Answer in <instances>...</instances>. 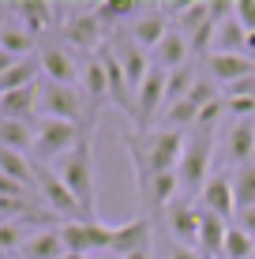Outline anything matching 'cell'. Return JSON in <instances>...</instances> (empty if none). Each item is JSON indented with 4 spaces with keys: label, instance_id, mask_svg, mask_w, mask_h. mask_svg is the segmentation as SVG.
Here are the masks:
<instances>
[{
    "label": "cell",
    "instance_id": "6da1fadb",
    "mask_svg": "<svg viewBox=\"0 0 255 259\" xmlns=\"http://www.w3.org/2000/svg\"><path fill=\"white\" fill-rule=\"evenodd\" d=\"M57 177L68 184V192L75 195V203L83 207L86 222H98V184H94V150H90V132H83V139L75 143L72 154H64L57 165Z\"/></svg>",
    "mask_w": 255,
    "mask_h": 259
},
{
    "label": "cell",
    "instance_id": "7a4b0ae2",
    "mask_svg": "<svg viewBox=\"0 0 255 259\" xmlns=\"http://www.w3.org/2000/svg\"><path fill=\"white\" fill-rule=\"evenodd\" d=\"M210 158H214V128H191L188 136V147H184V158H180V195L184 199H199L210 181Z\"/></svg>",
    "mask_w": 255,
    "mask_h": 259
},
{
    "label": "cell",
    "instance_id": "3957f363",
    "mask_svg": "<svg viewBox=\"0 0 255 259\" xmlns=\"http://www.w3.org/2000/svg\"><path fill=\"white\" fill-rule=\"evenodd\" d=\"M86 128H79V124H68V120H49L41 117L34 124V162L38 165H49V162H60L64 154H72L75 143L83 139Z\"/></svg>",
    "mask_w": 255,
    "mask_h": 259
},
{
    "label": "cell",
    "instance_id": "277c9868",
    "mask_svg": "<svg viewBox=\"0 0 255 259\" xmlns=\"http://www.w3.org/2000/svg\"><path fill=\"white\" fill-rule=\"evenodd\" d=\"M34 192H38L41 207H49L57 218H64V222H86L83 207L75 203V195L68 192V184L57 177V169H53V165H38V162H34Z\"/></svg>",
    "mask_w": 255,
    "mask_h": 259
},
{
    "label": "cell",
    "instance_id": "5b68a950",
    "mask_svg": "<svg viewBox=\"0 0 255 259\" xmlns=\"http://www.w3.org/2000/svg\"><path fill=\"white\" fill-rule=\"evenodd\" d=\"M38 94H41V117H49V120H68V124H79V128L86 124L83 91L41 79V83H38Z\"/></svg>",
    "mask_w": 255,
    "mask_h": 259
},
{
    "label": "cell",
    "instance_id": "8992f818",
    "mask_svg": "<svg viewBox=\"0 0 255 259\" xmlns=\"http://www.w3.org/2000/svg\"><path fill=\"white\" fill-rule=\"evenodd\" d=\"M60 240L72 255H98V252H109L113 226H105V222H64Z\"/></svg>",
    "mask_w": 255,
    "mask_h": 259
},
{
    "label": "cell",
    "instance_id": "52a82bcc",
    "mask_svg": "<svg viewBox=\"0 0 255 259\" xmlns=\"http://www.w3.org/2000/svg\"><path fill=\"white\" fill-rule=\"evenodd\" d=\"M79 83H83V102H86V132H94V124H98L105 102H109V79H105V68L98 60V53H94L90 60L83 64V75H79Z\"/></svg>",
    "mask_w": 255,
    "mask_h": 259
},
{
    "label": "cell",
    "instance_id": "ba28073f",
    "mask_svg": "<svg viewBox=\"0 0 255 259\" xmlns=\"http://www.w3.org/2000/svg\"><path fill=\"white\" fill-rule=\"evenodd\" d=\"M162 109H165V71L150 64L146 79L135 91V117L131 120H135V128H146L154 117H162Z\"/></svg>",
    "mask_w": 255,
    "mask_h": 259
},
{
    "label": "cell",
    "instance_id": "9c48e42d",
    "mask_svg": "<svg viewBox=\"0 0 255 259\" xmlns=\"http://www.w3.org/2000/svg\"><path fill=\"white\" fill-rule=\"evenodd\" d=\"M98 60H101V68H105V79H109V102L117 105L120 113L135 117V91H131V83H128L124 68H120L117 53H113L109 46H101L98 49Z\"/></svg>",
    "mask_w": 255,
    "mask_h": 259
},
{
    "label": "cell",
    "instance_id": "30bf717a",
    "mask_svg": "<svg viewBox=\"0 0 255 259\" xmlns=\"http://www.w3.org/2000/svg\"><path fill=\"white\" fill-rule=\"evenodd\" d=\"M207 75L214 79L218 87H236L244 79L255 75V60L244 57V53H210L207 57Z\"/></svg>",
    "mask_w": 255,
    "mask_h": 259
},
{
    "label": "cell",
    "instance_id": "8fae6325",
    "mask_svg": "<svg viewBox=\"0 0 255 259\" xmlns=\"http://www.w3.org/2000/svg\"><path fill=\"white\" fill-rule=\"evenodd\" d=\"M165 222H169L173 244H199V203L195 199H180L165 207Z\"/></svg>",
    "mask_w": 255,
    "mask_h": 259
},
{
    "label": "cell",
    "instance_id": "7c38bea8",
    "mask_svg": "<svg viewBox=\"0 0 255 259\" xmlns=\"http://www.w3.org/2000/svg\"><path fill=\"white\" fill-rule=\"evenodd\" d=\"M60 34H64L68 46H75V49H83V53H94V49L101 46L105 26L98 23V15H94V8H90V12H75V15H68L64 26H60Z\"/></svg>",
    "mask_w": 255,
    "mask_h": 259
},
{
    "label": "cell",
    "instance_id": "4fadbf2b",
    "mask_svg": "<svg viewBox=\"0 0 255 259\" xmlns=\"http://www.w3.org/2000/svg\"><path fill=\"white\" fill-rule=\"evenodd\" d=\"M38 64H41V75H45L49 83H60V87H75V79L83 75L79 64H75V57L64 46H41Z\"/></svg>",
    "mask_w": 255,
    "mask_h": 259
},
{
    "label": "cell",
    "instance_id": "5bb4252c",
    "mask_svg": "<svg viewBox=\"0 0 255 259\" xmlns=\"http://www.w3.org/2000/svg\"><path fill=\"white\" fill-rule=\"evenodd\" d=\"M143 248H150V214H139V218H131V222H124V226L113 229L109 252L117 259H124L131 252H143Z\"/></svg>",
    "mask_w": 255,
    "mask_h": 259
},
{
    "label": "cell",
    "instance_id": "9a60e30c",
    "mask_svg": "<svg viewBox=\"0 0 255 259\" xmlns=\"http://www.w3.org/2000/svg\"><path fill=\"white\" fill-rule=\"evenodd\" d=\"M199 210H210V214H218V218H225L229 222L233 214H236V199H233V177L229 173H214L207 181V188L203 195H199Z\"/></svg>",
    "mask_w": 255,
    "mask_h": 259
},
{
    "label": "cell",
    "instance_id": "2e32d148",
    "mask_svg": "<svg viewBox=\"0 0 255 259\" xmlns=\"http://www.w3.org/2000/svg\"><path fill=\"white\" fill-rule=\"evenodd\" d=\"M173 26H169V19H165V12L162 8H146L143 15H139L135 23H131V30H128V38L135 41L139 49H146V53H154L158 46L165 41V34H169Z\"/></svg>",
    "mask_w": 255,
    "mask_h": 259
},
{
    "label": "cell",
    "instance_id": "e0dca14e",
    "mask_svg": "<svg viewBox=\"0 0 255 259\" xmlns=\"http://www.w3.org/2000/svg\"><path fill=\"white\" fill-rule=\"evenodd\" d=\"M38 113H41V94H38V87H26V91L0 94V120L34 124V117H38Z\"/></svg>",
    "mask_w": 255,
    "mask_h": 259
},
{
    "label": "cell",
    "instance_id": "ac0fdd59",
    "mask_svg": "<svg viewBox=\"0 0 255 259\" xmlns=\"http://www.w3.org/2000/svg\"><path fill=\"white\" fill-rule=\"evenodd\" d=\"M109 49L117 53V60H120V68H124V75H128L131 91H139V83H143L146 71H150V57H146V49H139L135 41L128 38V34H120V38L113 41Z\"/></svg>",
    "mask_w": 255,
    "mask_h": 259
},
{
    "label": "cell",
    "instance_id": "d6986e66",
    "mask_svg": "<svg viewBox=\"0 0 255 259\" xmlns=\"http://www.w3.org/2000/svg\"><path fill=\"white\" fill-rule=\"evenodd\" d=\"M225 158L236 165H248L255 162V120H236L225 136Z\"/></svg>",
    "mask_w": 255,
    "mask_h": 259
},
{
    "label": "cell",
    "instance_id": "ffe728a7",
    "mask_svg": "<svg viewBox=\"0 0 255 259\" xmlns=\"http://www.w3.org/2000/svg\"><path fill=\"white\" fill-rule=\"evenodd\" d=\"M180 177L177 173H158V177H150V181L139 188V195H143V207L146 210H165L169 203H177L180 199Z\"/></svg>",
    "mask_w": 255,
    "mask_h": 259
},
{
    "label": "cell",
    "instance_id": "44dd1931",
    "mask_svg": "<svg viewBox=\"0 0 255 259\" xmlns=\"http://www.w3.org/2000/svg\"><path fill=\"white\" fill-rule=\"evenodd\" d=\"M188 57H191L188 38H184V34H177V30H169V34H165V41L150 53V64H154V68H162L165 75H169V71H177V68L188 64Z\"/></svg>",
    "mask_w": 255,
    "mask_h": 259
},
{
    "label": "cell",
    "instance_id": "7402d4cb",
    "mask_svg": "<svg viewBox=\"0 0 255 259\" xmlns=\"http://www.w3.org/2000/svg\"><path fill=\"white\" fill-rule=\"evenodd\" d=\"M225 233H229V222L225 218H218V214H210V210H199V252L203 255L222 259Z\"/></svg>",
    "mask_w": 255,
    "mask_h": 259
},
{
    "label": "cell",
    "instance_id": "603a6c76",
    "mask_svg": "<svg viewBox=\"0 0 255 259\" xmlns=\"http://www.w3.org/2000/svg\"><path fill=\"white\" fill-rule=\"evenodd\" d=\"M41 83V64H38V53L26 60H15L12 68L0 75V94H12V91H26V87H38Z\"/></svg>",
    "mask_w": 255,
    "mask_h": 259
},
{
    "label": "cell",
    "instance_id": "cb8c5ba5",
    "mask_svg": "<svg viewBox=\"0 0 255 259\" xmlns=\"http://www.w3.org/2000/svg\"><path fill=\"white\" fill-rule=\"evenodd\" d=\"M68 248L60 240V229H41V233H30L23 244L19 259H64Z\"/></svg>",
    "mask_w": 255,
    "mask_h": 259
},
{
    "label": "cell",
    "instance_id": "d4e9b609",
    "mask_svg": "<svg viewBox=\"0 0 255 259\" xmlns=\"http://www.w3.org/2000/svg\"><path fill=\"white\" fill-rule=\"evenodd\" d=\"M0 49L12 53L15 60H26V57H34V34L19 19H4L0 23Z\"/></svg>",
    "mask_w": 255,
    "mask_h": 259
},
{
    "label": "cell",
    "instance_id": "484cf974",
    "mask_svg": "<svg viewBox=\"0 0 255 259\" xmlns=\"http://www.w3.org/2000/svg\"><path fill=\"white\" fill-rule=\"evenodd\" d=\"M12 12L19 15V23L30 34H38V30H45V26L53 23V12H60V8L45 4V0H19V4H12Z\"/></svg>",
    "mask_w": 255,
    "mask_h": 259
},
{
    "label": "cell",
    "instance_id": "4316f807",
    "mask_svg": "<svg viewBox=\"0 0 255 259\" xmlns=\"http://www.w3.org/2000/svg\"><path fill=\"white\" fill-rule=\"evenodd\" d=\"M244 49H248V30L236 23V15H233V19H225V23H218V30H214V53H244ZM244 57H248V53H244Z\"/></svg>",
    "mask_w": 255,
    "mask_h": 259
},
{
    "label": "cell",
    "instance_id": "83f0119b",
    "mask_svg": "<svg viewBox=\"0 0 255 259\" xmlns=\"http://www.w3.org/2000/svg\"><path fill=\"white\" fill-rule=\"evenodd\" d=\"M195 79H199V68L195 64H184L177 71H169V75H165V105L184 102V98L191 94V87H195Z\"/></svg>",
    "mask_w": 255,
    "mask_h": 259
},
{
    "label": "cell",
    "instance_id": "f1b7e54d",
    "mask_svg": "<svg viewBox=\"0 0 255 259\" xmlns=\"http://www.w3.org/2000/svg\"><path fill=\"white\" fill-rule=\"evenodd\" d=\"M143 12H146V4H135V0H105V4L94 8V15H98L101 26H117V23L131 19V15L139 19Z\"/></svg>",
    "mask_w": 255,
    "mask_h": 259
},
{
    "label": "cell",
    "instance_id": "f546056e",
    "mask_svg": "<svg viewBox=\"0 0 255 259\" xmlns=\"http://www.w3.org/2000/svg\"><path fill=\"white\" fill-rule=\"evenodd\" d=\"M229 177H233V199H236V210L255 207V162L229 169Z\"/></svg>",
    "mask_w": 255,
    "mask_h": 259
},
{
    "label": "cell",
    "instance_id": "4dcf8cb0",
    "mask_svg": "<svg viewBox=\"0 0 255 259\" xmlns=\"http://www.w3.org/2000/svg\"><path fill=\"white\" fill-rule=\"evenodd\" d=\"M0 173L12 177V181H19V184H26V188H34V162L26 154H19V150L0 147Z\"/></svg>",
    "mask_w": 255,
    "mask_h": 259
},
{
    "label": "cell",
    "instance_id": "1f68e13d",
    "mask_svg": "<svg viewBox=\"0 0 255 259\" xmlns=\"http://www.w3.org/2000/svg\"><path fill=\"white\" fill-rule=\"evenodd\" d=\"M0 147L8 150H34V124H19V120H0Z\"/></svg>",
    "mask_w": 255,
    "mask_h": 259
},
{
    "label": "cell",
    "instance_id": "d6a6232c",
    "mask_svg": "<svg viewBox=\"0 0 255 259\" xmlns=\"http://www.w3.org/2000/svg\"><path fill=\"white\" fill-rule=\"evenodd\" d=\"M199 120V105H191L188 98L177 105H165L162 109V128H173V132H184V128H195Z\"/></svg>",
    "mask_w": 255,
    "mask_h": 259
},
{
    "label": "cell",
    "instance_id": "836d02e7",
    "mask_svg": "<svg viewBox=\"0 0 255 259\" xmlns=\"http://www.w3.org/2000/svg\"><path fill=\"white\" fill-rule=\"evenodd\" d=\"M203 23H210V0H195V4H188V8H184V12L177 15L173 30L184 34V38H191V34H195Z\"/></svg>",
    "mask_w": 255,
    "mask_h": 259
},
{
    "label": "cell",
    "instance_id": "e575fe53",
    "mask_svg": "<svg viewBox=\"0 0 255 259\" xmlns=\"http://www.w3.org/2000/svg\"><path fill=\"white\" fill-rule=\"evenodd\" d=\"M222 259H255V240L240 226H229L225 244H222Z\"/></svg>",
    "mask_w": 255,
    "mask_h": 259
},
{
    "label": "cell",
    "instance_id": "d590c367",
    "mask_svg": "<svg viewBox=\"0 0 255 259\" xmlns=\"http://www.w3.org/2000/svg\"><path fill=\"white\" fill-rule=\"evenodd\" d=\"M26 226L23 222H0V259H12V252H23Z\"/></svg>",
    "mask_w": 255,
    "mask_h": 259
},
{
    "label": "cell",
    "instance_id": "8d00e7d4",
    "mask_svg": "<svg viewBox=\"0 0 255 259\" xmlns=\"http://www.w3.org/2000/svg\"><path fill=\"white\" fill-rule=\"evenodd\" d=\"M188 102L199 105V109H203V105H210V102H218V83H214L210 75H203V71H199V79H195V87H191Z\"/></svg>",
    "mask_w": 255,
    "mask_h": 259
},
{
    "label": "cell",
    "instance_id": "74e56055",
    "mask_svg": "<svg viewBox=\"0 0 255 259\" xmlns=\"http://www.w3.org/2000/svg\"><path fill=\"white\" fill-rule=\"evenodd\" d=\"M225 117V98H218V102H210L199 109V120H195V128H218V120Z\"/></svg>",
    "mask_w": 255,
    "mask_h": 259
},
{
    "label": "cell",
    "instance_id": "f35d334b",
    "mask_svg": "<svg viewBox=\"0 0 255 259\" xmlns=\"http://www.w3.org/2000/svg\"><path fill=\"white\" fill-rule=\"evenodd\" d=\"M236 23L248 34H255V0H236Z\"/></svg>",
    "mask_w": 255,
    "mask_h": 259
},
{
    "label": "cell",
    "instance_id": "ab89813d",
    "mask_svg": "<svg viewBox=\"0 0 255 259\" xmlns=\"http://www.w3.org/2000/svg\"><path fill=\"white\" fill-rule=\"evenodd\" d=\"M236 226L244 229L251 240H255V207H248V210H236Z\"/></svg>",
    "mask_w": 255,
    "mask_h": 259
},
{
    "label": "cell",
    "instance_id": "60d3db41",
    "mask_svg": "<svg viewBox=\"0 0 255 259\" xmlns=\"http://www.w3.org/2000/svg\"><path fill=\"white\" fill-rule=\"evenodd\" d=\"M169 259H203V252L188 244H169Z\"/></svg>",
    "mask_w": 255,
    "mask_h": 259
},
{
    "label": "cell",
    "instance_id": "b9f144b4",
    "mask_svg": "<svg viewBox=\"0 0 255 259\" xmlns=\"http://www.w3.org/2000/svg\"><path fill=\"white\" fill-rule=\"evenodd\" d=\"M12 64H15V57H12V53H4V49H0V75H4V71L12 68Z\"/></svg>",
    "mask_w": 255,
    "mask_h": 259
},
{
    "label": "cell",
    "instance_id": "7bdbcfd3",
    "mask_svg": "<svg viewBox=\"0 0 255 259\" xmlns=\"http://www.w3.org/2000/svg\"><path fill=\"white\" fill-rule=\"evenodd\" d=\"M124 259H150V248H143V252H131V255H124Z\"/></svg>",
    "mask_w": 255,
    "mask_h": 259
},
{
    "label": "cell",
    "instance_id": "ee69618b",
    "mask_svg": "<svg viewBox=\"0 0 255 259\" xmlns=\"http://www.w3.org/2000/svg\"><path fill=\"white\" fill-rule=\"evenodd\" d=\"M4 12H12V4H0V23H4V19H8V15H4Z\"/></svg>",
    "mask_w": 255,
    "mask_h": 259
},
{
    "label": "cell",
    "instance_id": "f6af8a7d",
    "mask_svg": "<svg viewBox=\"0 0 255 259\" xmlns=\"http://www.w3.org/2000/svg\"><path fill=\"white\" fill-rule=\"evenodd\" d=\"M90 259H117L113 252H98V255H90Z\"/></svg>",
    "mask_w": 255,
    "mask_h": 259
},
{
    "label": "cell",
    "instance_id": "bcb514c9",
    "mask_svg": "<svg viewBox=\"0 0 255 259\" xmlns=\"http://www.w3.org/2000/svg\"><path fill=\"white\" fill-rule=\"evenodd\" d=\"M64 259H90V255H72V252H68V255H64Z\"/></svg>",
    "mask_w": 255,
    "mask_h": 259
},
{
    "label": "cell",
    "instance_id": "7dc6e473",
    "mask_svg": "<svg viewBox=\"0 0 255 259\" xmlns=\"http://www.w3.org/2000/svg\"><path fill=\"white\" fill-rule=\"evenodd\" d=\"M203 259H210V255H203Z\"/></svg>",
    "mask_w": 255,
    "mask_h": 259
}]
</instances>
